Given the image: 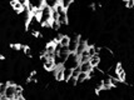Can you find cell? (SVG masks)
Masks as SVG:
<instances>
[{
  "label": "cell",
  "mask_w": 134,
  "mask_h": 100,
  "mask_svg": "<svg viewBox=\"0 0 134 100\" xmlns=\"http://www.w3.org/2000/svg\"><path fill=\"white\" fill-rule=\"evenodd\" d=\"M15 94H16V84H13V83L8 81V86H6L5 93H4V95L6 96V99L8 100L15 99Z\"/></svg>",
  "instance_id": "cell-2"
},
{
  "label": "cell",
  "mask_w": 134,
  "mask_h": 100,
  "mask_svg": "<svg viewBox=\"0 0 134 100\" xmlns=\"http://www.w3.org/2000/svg\"><path fill=\"white\" fill-rule=\"evenodd\" d=\"M79 64H80L79 55L76 53H69V55H68L66 60L64 61L63 66H64L65 69H74V68H76Z\"/></svg>",
  "instance_id": "cell-1"
},
{
  "label": "cell",
  "mask_w": 134,
  "mask_h": 100,
  "mask_svg": "<svg viewBox=\"0 0 134 100\" xmlns=\"http://www.w3.org/2000/svg\"><path fill=\"white\" fill-rule=\"evenodd\" d=\"M43 66H44V69H45V70H48V71H53L54 69H55V66H57L54 58H49V59H48L47 61H44V63H43Z\"/></svg>",
  "instance_id": "cell-5"
},
{
  "label": "cell",
  "mask_w": 134,
  "mask_h": 100,
  "mask_svg": "<svg viewBox=\"0 0 134 100\" xmlns=\"http://www.w3.org/2000/svg\"><path fill=\"white\" fill-rule=\"evenodd\" d=\"M90 64L93 65V68H98L100 64V55L99 53L98 54H95V55H93V56H90Z\"/></svg>",
  "instance_id": "cell-8"
},
{
  "label": "cell",
  "mask_w": 134,
  "mask_h": 100,
  "mask_svg": "<svg viewBox=\"0 0 134 100\" xmlns=\"http://www.w3.org/2000/svg\"><path fill=\"white\" fill-rule=\"evenodd\" d=\"M93 69H94L93 65L90 64L89 60H88V61H84V63H80V70L84 71V73H90Z\"/></svg>",
  "instance_id": "cell-6"
},
{
  "label": "cell",
  "mask_w": 134,
  "mask_h": 100,
  "mask_svg": "<svg viewBox=\"0 0 134 100\" xmlns=\"http://www.w3.org/2000/svg\"><path fill=\"white\" fill-rule=\"evenodd\" d=\"M53 73H54L55 80H58V81L64 80V66L63 65H57L55 69L53 70Z\"/></svg>",
  "instance_id": "cell-4"
},
{
  "label": "cell",
  "mask_w": 134,
  "mask_h": 100,
  "mask_svg": "<svg viewBox=\"0 0 134 100\" xmlns=\"http://www.w3.org/2000/svg\"><path fill=\"white\" fill-rule=\"evenodd\" d=\"M71 73H73V69H65L64 68V80L65 81L71 77Z\"/></svg>",
  "instance_id": "cell-11"
},
{
  "label": "cell",
  "mask_w": 134,
  "mask_h": 100,
  "mask_svg": "<svg viewBox=\"0 0 134 100\" xmlns=\"http://www.w3.org/2000/svg\"><path fill=\"white\" fill-rule=\"evenodd\" d=\"M73 1L74 0H60V4L64 6L65 9H68L70 5H73Z\"/></svg>",
  "instance_id": "cell-10"
},
{
  "label": "cell",
  "mask_w": 134,
  "mask_h": 100,
  "mask_svg": "<svg viewBox=\"0 0 134 100\" xmlns=\"http://www.w3.org/2000/svg\"><path fill=\"white\" fill-rule=\"evenodd\" d=\"M122 1H124V3H127V1H128V0H122Z\"/></svg>",
  "instance_id": "cell-14"
},
{
  "label": "cell",
  "mask_w": 134,
  "mask_h": 100,
  "mask_svg": "<svg viewBox=\"0 0 134 100\" xmlns=\"http://www.w3.org/2000/svg\"><path fill=\"white\" fill-rule=\"evenodd\" d=\"M133 10H134V5H133Z\"/></svg>",
  "instance_id": "cell-15"
},
{
  "label": "cell",
  "mask_w": 134,
  "mask_h": 100,
  "mask_svg": "<svg viewBox=\"0 0 134 100\" xmlns=\"http://www.w3.org/2000/svg\"><path fill=\"white\" fill-rule=\"evenodd\" d=\"M76 80H78V84L85 83L87 80H89V73H84V71H80V73H79V75L76 77Z\"/></svg>",
  "instance_id": "cell-7"
},
{
  "label": "cell",
  "mask_w": 134,
  "mask_h": 100,
  "mask_svg": "<svg viewBox=\"0 0 134 100\" xmlns=\"http://www.w3.org/2000/svg\"><path fill=\"white\" fill-rule=\"evenodd\" d=\"M125 5L128 9H133V5H134V0H128L127 3H125Z\"/></svg>",
  "instance_id": "cell-13"
},
{
  "label": "cell",
  "mask_w": 134,
  "mask_h": 100,
  "mask_svg": "<svg viewBox=\"0 0 134 100\" xmlns=\"http://www.w3.org/2000/svg\"><path fill=\"white\" fill-rule=\"evenodd\" d=\"M66 83L68 84H70V85H78V80H76V77H74V75H71V77L66 80Z\"/></svg>",
  "instance_id": "cell-12"
},
{
  "label": "cell",
  "mask_w": 134,
  "mask_h": 100,
  "mask_svg": "<svg viewBox=\"0 0 134 100\" xmlns=\"http://www.w3.org/2000/svg\"><path fill=\"white\" fill-rule=\"evenodd\" d=\"M114 70H115V77L120 80V81H125V79H127V73L124 70V68H123V65L120 63H118L115 65V68H114Z\"/></svg>",
  "instance_id": "cell-3"
},
{
  "label": "cell",
  "mask_w": 134,
  "mask_h": 100,
  "mask_svg": "<svg viewBox=\"0 0 134 100\" xmlns=\"http://www.w3.org/2000/svg\"><path fill=\"white\" fill-rule=\"evenodd\" d=\"M79 60H80V63H84V61L90 60V55H89V53H88V49H85V50L79 55Z\"/></svg>",
  "instance_id": "cell-9"
}]
</instances>
